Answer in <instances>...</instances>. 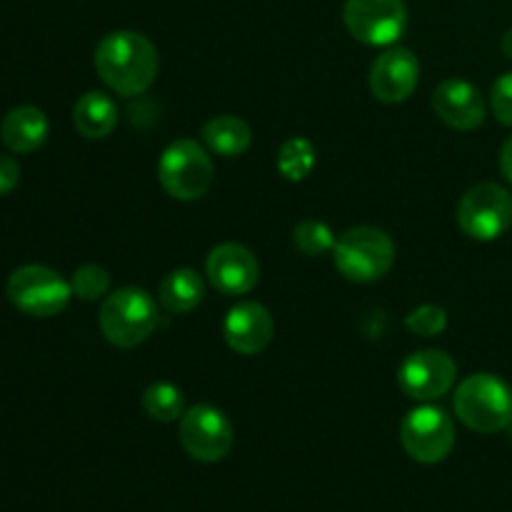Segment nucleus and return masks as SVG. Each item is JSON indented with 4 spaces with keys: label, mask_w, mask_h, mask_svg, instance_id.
Masks as SVG:
<instances>
[{
    "label": "nucleus",
    "mask_w": 512,
    "mask_h": 512,
    "mask_svg": "<svg viewBox=\"0 0 512 512\" xmlns=\"http://www.w3.org/2000/svg\"><path fill=\"white\" fill-rule=\"evenodd\" d=\"M275 320L265 305L245 300L228 310L223 320V338L238 355H258L273 343Z\"/></svg>",
    "instance_id": "2eb2a0df"
},
{
    "label": "nucleus",
    "mask_w": 512,
    "mask_h": 512,
    "mask_svg": "<svg viewBox=\"0 0 512 512\" xmlns=\"http://www.w3.org/2000/svg\"><path fill=\"white\" fill-rule=\"evenodd\" d=\"M500 173L503 178L512 183V135L503 143V150H500Z\"/></svg>",
    "instance_id": "bb28decb"
},
{
    "label": "nucleus",
    "mask_w": 512,
    "mask_h": 512,
    "mask_svg": "<svg viewBox=\"0 0 512 512\" xmlns=\"http://www.w3.org/2000/svg\"><path fill=\"white\" fill-rule=\"evenodd\" d=\"M143 410L158 423H175L185 413V395L178 385L168 380L148 385L143 393Z\"/></svg>",
    "instance_id": "412c9836"
},
{
    "label": "nucleus",
    "mask_w": 512,
    "mask_h": 512,
    "mask_svg": "<svg viewBox=\"0 0 512 512\" xmlns=\"http://www.w3.org/2000/svg\"><path fill=\"white\" fill-rule=\"evenodd\" d=\"M213 158L205 145L193 138H178L163 150L158 160V180L175 200H200L213 185Z\"/></svg>",
    "instance_id": "39448f33"
},
{
    "label": "nucleus",
    "mask_w": 512,
    "mask_h": 512,
    "mask_svg": "<svg viewBox=\"0 0 512 512\" xmlns=\"http://www.w3.org/2000/svg\"><path fill=\"white\" fill-rule=\"evenodd\" d=\"M455 415L465 428L493 435L512 423V388L493 373L468 375L453 398Z\"/></svg>",
    "instance_id": "7ed1b4c3"
},
{
    "label": "nucleus",
    "mask_w": 512,
    "mask_h": 512,
    "mask_svg": "<svg viewBox=\"0 0 512 512\" xmlns=\"http://www.w3.org/2000/svg\"><path fill=\"white\" fill-rule=\"evenodd\" d=\"M458 225L468 238L490 243L512 225V195L498 183H478L460 198Z\"/></svg>",
    "instance_id": "6e6552de"
},
{
    "label": "nucleus",
    "mask_w": 512,
    "mask_h": 512,
    "mask_svg": "<svg viewBox=\"0 0 512 512\" xmlns=\"http://www.w3.org/2000/svg\"><path fill=\"white\" fill-rule=\"evenodd\" d=\"M433 110L448 128L468 133L485 123L488 103L470 80L445 78L433 93Z\"/></svg>",
    "instance_id": "4468645a"
},
{
    "label": "nucleus",
    "mask_w": 512,
    "mask_h": 512,
    "mask_svg": "<svg viewBox=\"0 0 512 512\" xmlns=\"http://www.w3.org/2000/svg\"><path fill=\"white\" fill-rule=\"evenodd\" d=\"M333 263L350 283H375L393 268L395 243L383 228L355 225L345 230L335 243Z\"/></svg>",
    "instance_id": "20e7f679"
},
{
    "label": "nucleus",
    "mask_w": 512,
    "mask_h": 512,
    "mask_svg": "<svg viewBox=\"0 0 512 512\" xmlns=\"http://www.w3.org/2000/svg\"><path fill=\"white\" fill-rule=\"evenodd\" d=\"M73 295L83 303H95V300L108 298L110 290V273L98 263H85L70 278Z\"/></svg>",
    "instance_id": "5701e85b"
},
{
    "label": "nucleus",
    "mask_w": 512,
    "mask_h": 512,
    "mask_svg": "<svg viewBox=\"0 0 512 512\" xmlns=\"http://www.w3.org/2000/svg\"><path fill=\"white\" fill-rule=\"evenodd\" d=\"M208 283L223 295H245L258 285L260 263L250 248L240 243L215 245L205 260Z\"/></svg>",
    "instance_id": "ddd939ff"
},
{
    "label": "nucleus",
    "mask_w": 512,
    "mask_h": 512,
    "mask_svg": "<svg viewBox=\"0 0 512 512\" xmlns=\"http://www.w3.org/2000/svg\"><path fill=\"white\" fill-rule=\"evenodd\" d=\"M205 300V280L193 268H175L160 280L158 303L170 315H185Z\"/></svg>",
    "instance_id": "a211bd4d"
},
{
    "label": "nucleus",
    "mask_w": 512,
    "mask_h": 512,
    "mask_svg": "<svg viewBox=\"0 0 512 512\" xmlns=\"http://www.w3.org/2000/svg\"><path fill=\"white\" fill-rule=\"evenodd\" d=\"M95 73L113 93L123 98L143 95L158 75V48L138 30H113L95 45Z\"/></svg>",
    "instance_id": "f257e3e1"
},
{
    "label": "nucleus",
    "mask_w": 512,
    "mask_h": 512,
    "mask_svg": "<svg viewBox=\"0 0 512 512\" xmlns=\"http://www.w3.org/2000/svg\"><path fill=\"white\" fill-rule=\"evenodd\" d=\"M458 380V363L445 350H418L403 360L398 385L410 400L433 403L448 395Z\"/></svg>",
    "instance_id": "9b49d317"
},
{
    "label": "nucleus",
    "mask_w": 512,
    "mask_h": 512,
    "mask_svg": "<svg viewBox=\"0 0 512 512\" xmlns=\"http://www.w3.org/2000/svg\"><path fill=\"white\" fill-rule=\"evenodd\" d=\"M178 438L185 453L198 463H220L233 450L235 430L223 410L200 403L183 413Z\"/></svg>",
    "instance_id": "1a4fd4ad"
},
{
    "label": "nucleus",
    "mask_w": 512,
    "mask_h": 512,
    "mask_svg": "<svg viewBox=\"0 0 512 512\" xmlns=\"http://www.w3.org/2000/svg\"><path fill=\"white\" fill-rule=\"evenodd\" d=\"M8 300L30 318H53L68 308L73 288L48 265H20L5 285Z\"/></svg>",
    "instance_id": "423d86ee"
},
{
    "label": "nucleus",
    "mask_w": 512,
    "mask_h": 512,
    "mask_svg": "<svg viewBox=\"0 0 512 512\" xmlns=\"http://www.w3.org/2000/svg\"><path fill=\"white\" fill-rule=\"evenodd\" d=\"M420 80V63L413 50L390 45L370 65V93L385 105L405 103Z\"/></svg>",
    "instance_id": "f8f14e48"
},
{
    "label": "nucleus",
    "mask_w": 512,
    "mask_h": 512,
    "mask_svg": "<svg viewBox=\"0 0 512 512\" xmlns=\"http://www.w3.org/2000/svg\"><path fill=\"white\" fill-rule=\"evenodd\" d=\"M203 145L220 158H238L253 145V130L238 115H215L203 125Z\"/></svg>",
    "instance_id": "6ab92c4d"
},
{
    "label": "nucleus",
    "mask_w": 512,
    "mask_h": 512,
    "mask_svg": "<svg viewBox=\"0 0 512 512\" xmlns=\"http://www.w3.org/2000/svg\"><path fill=\"white\" fill-rule=\"evenodd\" d=\"M343 20L358 43L390 48L408 28L405 0H345Z\"/></svg>",
    "instance_id": "9d476101"
},
{
    "label": "nucleus",
    "mask_w": 512,
    "mask_h": 512,
    "mask_svg": "<svg viewBox=\"0 0 512 512\" xmlns=\"http://www.w3.org/2000/svg\"><path fill=\"white\" fill-rule=\"evenodd\" d=\"M20 183V165L13 155H0V198L13 193Z\"/></svg>",
    "instance_id": "a878e982"
},
{
    "label": "nucleus",
    "mask_w": 512,
    "mask_h": 512,
    "mask_svg": "<svg viewBox=\"0 0 512 512\" xmlns=\"http://www.w3.org/2000/svg\"><path fill=\"white\" fill-rule=\"evenodd\" d=\"M400 443L415 463H443L455 448L453 418L438 405H418L400 423Z\"/></svg>",
    "instance_id": "0eeeda50"
},
{
    "label": "nucleus",
    "mask_w": 512,
    "mask_h": 512,
    "mask_svg": "<svg viewBox=\"0 0 512 512\" xmlns=\"http://www.w3.org/2000/svg\"><path fill=\"white\" fill-rule=\"evenodd\" d=\"M405 328L413 335H420V338H438L448 328V313H445V308L433 303L418 305V308L405 315Z\"/></svg>",
    "instance_id": "b1692460"
},
{
    "label": "nucleus",
    "mask_w": 512,
    "mask_h": 512,
    "mask_svg": "<svg viewBox=\"0 0 512 512\" xmlns=\"http://www.w3.org/2000/svg\"><path fill=\"white\" fill-rule=\"evenodd\" d=\"M158 323V303L143 288H120L100 305L98 328L115 348H138L155 333Z\"/></svg>",
    "instance_id": "f03ea898"
},
{
    "label": "nucleus",
    "mask_w": 512,
    "mask_h": 512,
    "mask_svg": "<svg viewBox=\"0 0 512 512\" xmlns=\"http://www.w3.org/2000/svg\"><path fill=\"white\" fill-rule=\"evenodd\" d=\"M315 163H318V150H315L313 140L303 138V135H293V138L280 145L278 170L290 183H303L313 173Z\"/></svg>",
    "instance_id": "aec40b11"
},
{
    "label": "nucleus",
    "mask_w": 512,
    "mask_h": 512,
    "mask_svg": "<svg viewBox=\"0 0 512 512\" xmlns=\"http://www.w3.org/2000/svg\"><path fill=\"white\" fill-rule=\"evenodd\" d=\"M48 133V115L35 105H18V108L8 110L3 123H0V138L8 145L10 153L18 155H28L43 148Z\"/></svg>",
    "instance_id": "dca6fc26"
},
{
    "label": "nucleus",
    "mask_w": 512,
    "mask_h": 512,
    "mask_svg": "<svg viewBox=\"0 0 512 512\" xmlns=\"http://www.w3.org/2000/svg\"><path fill=\"white\" fill-rule=\"evenodd\" d=\"M118 105L103 90H88L73 105V123L83 138L103 140L118 125Z\"/></svg>",
    "instance_id": "f3484780"
},
{
    "label": "nucleus",
    "mask_w": 512,
    "mask_h": 512,
    "mask_svg": "<svg viewBox=\"0 0 512 512\" xmlns=\"http://www.w3.org/2000/svg\"><path fill=\"white\" fill-rule=\"evenodd\" d=\"M490 110L498 123L512 128V70L500 75L490 88Z\"/></svg>",
    "instance_id": "393cba45"
},
{
    "label": "nucleus",
    "mask_w": 512,
    "mask_h": 512,
    "mask_svg": "<svg viewBox=\"0 0 512 512\" xmlns=\"http://www.w3.org/2000/svg\"><path fill=\"white\" fill-rule=\"evenodd\" d=\"M293 243L308 258H320L325 253H333L338 238H335L333 228L328 223L318 218H305L295 225Z\"/></svg>",
    "instance_id": "4be33fe9"
},
{
    "label": "nucleus",
    "mask_w": 512,
    "mask_h": 512,
    "mask_svg": "<svg viewBox=\"0 0 512 512\" xmlns=\"http://www.w3.org/2000/svg\"><path fill=\"white\" fill-rule=\"evenodd\" d=\"M503 53L508 55V58H512V30L510 33H505V38H503Z\"/></svg>",
    "instance_id": "cd10ccee"
}]
</instances>
